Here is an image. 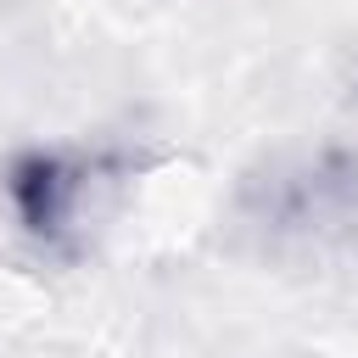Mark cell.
Wrapping results in <instances>:
<instances>
[{"mask_svg":"<svg viewBox=\"0 0 358 358\" xmlns=\"http://www.w3.org/2000/svg\"><path fill=\"white\" fill-rule=\"evenodd\" d=\"M285 218L319 235H358V168L296 179L285 190Z\"/></svg>","mask_w":358,"mask_h":358,"instance_id":"6da1fadb","label":"cell"},{"mask_svg":"<svg viewBox=\"0 0 358 358\" xmlns=\"http://www.w3.org/2000/svg\"><path fill=\"white\" fill-rule=\"evenodd\" d=\"M17 201H22V218L34 229H62L73 201H78V179L56 157H34L17 168Z\"/></svg>","mask_w":358,"mask_h":358,"instance_id":"7a4b0ae2","label":"cell"}]
</instances>
